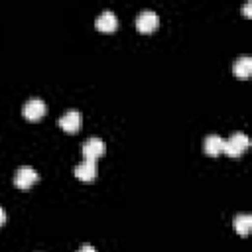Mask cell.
Returning a JSON list of instances; mask_svg holds the SVG:
<instances>
[{"label": "cell", "instance_id": "6da1fadb", "mask_svg": "<svg viewBox=\"0 0 252 252\" xmlns=\"http://www.w3.org/2000/svg\"><path fill=\"white\" fill-rule=\"evenodd\" d=\"M248 146H250V138H248L244 132H234L232 136L224 138V148H222V152H224L228 158H240Z\"/></svg>", "mask_w": 252, "mask_h": 252}, {"label": "cell", "instance_id": "7a4b0ae2", "mask_svg": "<svg viewBox=\"0 0 252 252\" xmlns=\"http://www.w3.org/2000/svg\"><path fill=\"white\" fill-rule=\"evenodd\" d=\"M39 179L37 171L32 167V165H22L16 169V175H14V185L18 189H30L35 181Z\"/></svg>", "mask_w": 252, "mask_h": 252}, {"label": "cell", "instance_id": "3957f363", "mask_svg": "<svg viewBox=\"0 0 252 252\" xmlns=\"http://www.w3.org/2000/svg\"><path fill=\"white\" fill-rule=\"evenodd\" d=\"M81 124H83V114L79 110H67L61 118H59V128L63 132H79L81 130Z\"/></svg>", "mask_w": 252, "mask_h": 252}, {"label": "cell", "instance_id": "277c9868", "mask_svg": "<svg viewBox=\"0 0 252 252\" xmlns=\"http://www.w3.org/2000/svg\"><path fill=\"white\" fill-rule=\"evenodd\" d=\"M158 14L154 12V10H142L138 16H136V28H138V32H142V33H150V32H154L156 28H158Z\"/></svg>", "mask_w": 252, "mask_h": 252}, {"label": "cell", "instance_id": "5b68a950", "mask_svg": "<svg viewBox=\"0 0 252 252\" xmlns=\"http://www.w3.org/2000/svg\"><path fill=\"white\" fill-rule=\"evenodd\" d=\"M45 110H47V106H45V102H43L41 98H30V100L24 104L22 114H24L28 120L35 122V120H41V118H43Z\"/></svg>", "mask_w": 252, "mask_h": 252}, {"label": "cell", "instance_id": "8992f818", "mask_svg": "<svg viewBox=\"0 0 252 252\" xmlns=\"http://www.w3.org/2000/svg\"><path fill=\"white\" fill-rule=\"evenodd\" d=\"M104 142L100 140V138H89V140H85V144H83V158L85 159H93V161H96L102 154H104Z\"/></svg>", "mask_w": 252, "mask_h": 252}, {"label": "cell", "instance_id": "52a82bcc", "mask_svg": "<svg viewBox=\"0 0 252 252\" xmlns=\"http://www.w3.org/2000/svg\"><path fill=\"white\" fill-rule=\"evenodd\" d=\"M73 173H75V177L81 179V181H93V179L96 177V173H98L96 161H93V159H83L79 165H75Z\"/></svg>", "mask_w": 252, "mask_h": 252}, {"label": "cell", "instance_id": "ba28073f", "mask_svg": "<svg viewBox=\"0 0 252 252\" xmlns=\"http://www.w3.org/2000/svg\"><path fill=\"white\" fill-rule=\"evenodd\" d=\"M96 28H98V32H102V33H112V32L118 28L116 14L110 12V10H104V12L96 18Z\"/></svg>", "mask_w": 252, "mask_h": 252}, {"label": "cell", "instance_id": "9c48e42d", "mask_svg": "<svg viewBox=\"0 0 252 252\" xmlns=\"http://www.w3.org/2000/svg\"><path fill=\"white\" fill-rule=\"evenodd\" d=\"M222 148H224V138L219 136V134H209L203 140V150L209 156H219L222 152Z\"/></svg>", "mask_w": 252, "mask_h": 252}, {"label": "cell", "instance_id": "30bf717a", "mask_svg": "<svg viewBox=\"0 0 252 252\" xmlns=\"http://www.w3.org/2000/svg\"><path fill=\"white\" fill-rule=\"evenodd\" d=\"M232 73H234L238 79H248V77L252 75V57H248V55L238 57V59L232 63Z\"/></svg>", "mask_w": 252, "mask_h": 252}, {"label": "cell", "instance_id": "8fae6325", "mask_svg": "<svg viewBox=\"0 0 252 252\" xmlns=\"http://www.w3.org/2000/svg\"><path fill=\"white\" fill-rule=\"evenodd\" d=\"M232 226H234V230H236L240 236H246V234L252 230V217L246 215V213L236 215L234 220H232Z\"/></svg>", "mask_w": 252, "mask_h": 252}, {"label": "cell", "instance_id": "7c38bea8", "mask_svg": "<svg viewBox=\"0 0 252 252\" xmlns=\"http://www.w3.org/2000/svg\"><path fill=\"white\" fill-rule=\"evenodd\" d=\"M77 252H96V248H94V246H91V244H83Z\"/></svg>", "mask_w": 252, "mask_h": 252}, {"label": "cell", "instance_id": "4fadbf2b", "mask_svg": "<svg viewBox=\"0 0 252 252\" xmlns=\"http://www.w3.org/2000/svg\"><path fill=\"white\" fill-rule=\"evenodd\" d=\"M4 222H6V211H4L2 207H0V226H2Z\"/></svg>", "mask_w": 252, "mask_h": 252}, {"label": "cell", "instance_id": "5bb4252c", "mask_svg": "<svg viewBox=\"0 0 252 252\" xmlns=\"http://www.w3.org/2000/svg\"><path fill=\"white\" fill-rule=\"evenodd\" d=\"M244 16L250 18V2H246V6H244Z\"/></svg>", "mask_w": 252, "mask_h": 252}]
</instances>
